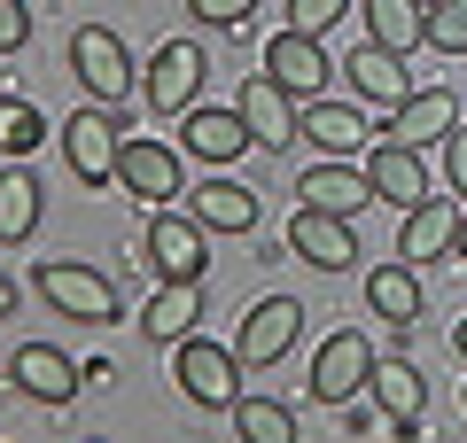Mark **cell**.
Instances as JSON below:
<instances>
[{"mask_svg": "<svg viewBox=\"0 0 467 443\" xmlns=\"http://www.w3.org/2000/svg\"><path fill=\"white\" fill-rule=\"evenodd\" d=\"M171 374H180V389L195 397L202 412H234L242 405V358H234V350H218V343H202V335H187L180 343V358H171Z\"/></svg>", "mask_w": 467, "mask_h": 443, "instance_id": "1", "label": "cell"}, {"mask_svg": "<svg viewBox=\"0 0 467 443\" xmlns=\"http://www.w3.org/2000/svg\"><path fill=\"white\" fill-rule=\"evenodd\" d=\"M39 295H47L63 319H86V327H109L117 319V288L101 273H86V264H63V257L39 264Z\"/></svg>", "mask_w": 467, "mask_h": 443, "instance_id": "2", "label": "cell"}, {"mask_svg": "<svg viewBox=\"0 0 467 443\" xmlns=\"http://www.w3.org/2000/svg\"><path fill=\"white\" fill-rule=\"evenodd\" d=\"M374 343L367 335H327L319 343V358H312V397L319 405H350L358 389H374Z\"/></svg>", "mask_w": 467, "mask_h": 443, "instance_id": "3", "label": "cell"}, {"mask_svg": "<svg viewBox=\"0 0 467 443\" xmlns=\"http://www.w3.org/2000/svg\"><path fill=\"white\" fill-rule=\"evenodd\" d=\"M265 78L281 86L288 101H319L327 94V47L312 32H273L265 39Z\"/></svg>", "mask_w": 467, "mask_h": 443, "instance_id": "4", "label": "cell"}, {"mask_svg": "<svg viewBox=\"0 0 467 443\" xmlns=\"http://www.w3.org/2000/svg\"><path fill=\"white\" fill-rule=\"evenodd\" d=\"M70 70L86 78V94H94V101H125V94H133V63H125V39L101 32V24H78V39H70Z\"/></svg>", "mask_w": 467, "mask_h": 443, "instance_id": "5", "label": "cell"}, {"mask_svg": "<svg viewBox=\"0 0 467 443\" xmlns=\"http://www.w3.org/2000/svg\"><path fill=\"white\" fill-rule=\"evenodd\" d=\"M296 327H304V304H296V295H265V304L242 319V343H234V358L250 366V374H265V366L281 358L288 343H296Z\"/></svg>", "mask_w": 467, "mask_h": 443, "instance_id": "6", "label": "cell"}, {"mask_svg": "<svg viewBox=\"0 0 467 443\" xmlns=\"http://www.w3.org/2000/svg\"><path fill=\"white\" fill-rule=\"evenodd\" d=\"M202 47L195 39H171V47H156V63H149V109H164V117H187L195 109V86H202Z\"/></svg>", "mask_w": 467, "mask_h": 443, "instance_id": "7", "label": "cell"}, {"mask_svg": "<svg viewBox=\"0 0 467 443\" xmlns=\"http://www.w3.org/2000/svg\"><path fill=\"white\" fill-rule=\"evenodd\" d=\"M117 148H125V132H117L109 117H94V109H78V117L63 125V156H70V171H78L86 187L117 180Z\"/></svg>", "mask_w": 467, "mask_h": 443, "instance_id": "8", "label": "cell"}, {"mask_svg": "<svg viewBox=\"0 0 467 443\" xmlns=\"http://www.w3.org/2000/svg\"><path fill=\"white\" fill-rule=\"evenodd\" d=\"M288 249H296L304 264H319V273H343V264H358L350 218H335V211H296V218H288Z\"/></svg>", "mask_w": 467, "mask_h": 443, "instance_id": "9", "label": "cell"}, {"mask_svg": "<svg viewBox=\"0 0 467 443\" xmlns=\"http://www.w3.org/2000/svg\"><path fill=\"white\" fill-rule=\"evenodd\" d=\"M451 125H460V101L436 86V94H405L398 109H389V132H382V140H389V148H413V156H420V148L444 140Z\"/></svg>", "mask_w": 467, "mask_h": 443, "instance_id": "10", "label": "cell"}, {"mask_svg": "<svg viewBox=\"0 0 467 443\" xmlns=\"http://www.w3.org/2000/svg\"><path fill=\"white\" fill-rule=\"evenodd\" d=\"M187 218H195L202 233H250V226H257V187H242V180H202L195 195H187Z\"/></svg>", "mask_w": 467, "mask_h": 443, "instance_id": "11", "label": "cell"}, {"mask_svg": "<svg viewBox=\"0 0 467 443\" xmlns=\"http://www.w3.org/2000/svg\"><path fill=\"white\" fill-rule=\"evenodd\" d=\"M117 187H133L140 202L180 195V156H171V148H156V140H133V132H125V148H117Z\"/></svg>", "mask_w": 467, "mask_h": 443, "instance_id": "12", "label": "cell"}, {"mask_svg": "<svg viewBox=\"0 0 467 443\" xmlns=\"http://www.w3.org/2000/svg\"><path fill=\"white\" fill-rule=\"evenodd\" d=\"M149 264L164 280H202V264H211V257H202V226H195V218H180V211H164L149 226Z\"/></svg>", "mask_w": 467, "mask_h": 443, "instance_id": "13", "label": "cell"}, {"mask_svg": "<svg viewBox=\"0 0 467 443\" xmlns=\"http://www.w3.org/2000/svg\"><path fill=\"white\" fill-rule=\"evenodd\" d=\"M367 187L382 202H398V211H420V202H429V171H420V156H413V148H389V140L367 156Z\"/></svg>", "mask_w": 467, "mask_h": 443, "instance_id": "14", "label": "cell"}, {"mask_svg": "<svg viewBox=\"0 0 467 443\" xmlns=\"http://www.w3.org/2000/svg\"><path fill=\"white\" fill-rule=\"evenodd\" d=\"M16 389H32L39 405H70V397H78V366L55 343H24L16 350Z\"/></svg>", "mask_w": 467, "mask_h": 443, "instance_id": "15", "label": "cell"}, {"mask_svg": "<svg viewBox=\"0 0 467 443\" xmlns=\"http://www.w3.org/2000/svg\"><path fill=\"white\" fill-rule=\"evenodd\" d=\"M250 140V125H242V109H187V156H202V164H234Z\"/></svg>", "mask_w": 467, "mask_h": 443, "instance_id": "16", "label": "cell"}, {"mask_svg": "<svg viewBox=\"0 0 467 443\" xmlns=\"http://www.w3.org/2000/svg\"><path fill=\"white\" fill-rule=\"evenodd\" d=\"M451 233H460L451 195H429L420 211H405V242H398V257H405V264H429V257H444V249H451Z\"/></svg>", "mask_w": 467, "mask_h": 443, "instance_id": "17", "label": "cell"}, {"mask_svg": "<svg viewBox=\"0 0 467 443\" xmlns=\"http://www.w3.org/2000/svg\"><path fill=\"white\" fill-rule=\"evenodd\" d=\"M296 195H304V211H335V218H350L358 202H374V187H367V171H343V164H312L296 180Z\"/></svg>", "mask_w": 467, "mask_h": 443, "instance_id": "18", "label": "cell"}, {"mask_svg": "<svg viewBox=\"0 0 467 443\" xmlns=\"http://www.w3.org/2000/svg\"><path fill=\"white\" fill-rule=\"evenodd\" d=\"M242 125H250V140H257V148L296 140V109H288V94H281L273 78H250V86H242Z\"/></svg>", "mask_w": 467, "mask_h": 443, "instance_id": "19", "label": "cell"}, {"mask_svg": "<svg viewBox=\"0 0 467 443\" xmlns=\"http://www.w3.org/2000/svg\"><path fill=\"white\" fill-rule=\"evenodd\" d=\"M367 32H374V47L413 55L420 39H429V8H420V0H367Z\"/></svg>", "mask_w": 467, "mask_h": 443, "instance_id": "20", "label": "cell"}, {"mask_svg": "<svg viewBox=\"0 0 467 443\" xmlns=\"http://www.w3.org/2000/svg\"><path fill=\"white\" fill-rule=\"evenodd\" d=\"M195 312H202V280H164V295L140 312V327H149L156 343H187V335H195Z\"/></svg>", "mask_w": 467, "mask_h": 443, "instance_id": "21", "label": "cell"}, {"mask_svg": "<svg viewBox=\"0 0 467 443\" xmlns=\"http://www.w3.org/2000/svg\"><path fill=\"white\" fill-rule=\"evenodd\" d=\"M296 132H304V140H319V148H327V156H350V148L367 140V117H358V109H343V101H327V94H319L312 109L296 117Z\"/></svg>", "mask_w": 467, "mask_h": 443, "instance_id": "22", "label": "cell"}, {"mask_svg": "<svg viewBox=\"0 0 467 443\" xmlns=\"http://www.w3.org/2000/svg\"><path fill=\"white\" fill-rule=\"evenodd\" d=\"M405 55H389V47H374V39H367V47H358V55H350V86H358V94H367V101H389V109H398V101L405 94H413V86H405Z\"/></svg>", "mask_w": 467, "mask_h": 443, "instance_id": "23", "label": "cell"}, {"mask_svg": "<svg viewBox=\"0 0 467 443\" xmlns=\"http://www.w3.org/2000/svg\"><path fill=\"white\" fill-rule=\"evenodd\" d=\"M367 304L389 319V327H413V319H420V280H413V264H382V273L367 280Z\"/></svg>", "mask_w": 467, "mask_h": 443, "instance_id": "24", "label": "cell"}, {"mask_svg": "<svg viewBox=\"0 0 467 443\" xmlns=\"http://www.w3.org/2000/svg\"><path fill=\"white\" fill-rule=\"evenodd\" d=\"M374 397H382V412H389L398 428H413L420 405H429V389H420V366H405V358L374 366Z\"/></svg>", "mask_w": 467, "mask_h": 443, "instance_id": "25", "label": "cell"}, {"mask_svg": "<svg viewBox=\"0 0 467 443\" xmlns=\"http://www.w3.org/2000/svg\"><path fill=\"white\" fill-rule=\"evenodd\" d=\"M234 428H242V443H296V412L273 405V397H250V389L234 405Z\"/></svg>", "mask_w": 467, "mask_h": 443, "instance_id": "26", "label": "cell"}, {"mask_svg": "<svg viewBox=\"0 0 467 443\" xmlns=\"http://www.w3.org/2000/svg\"><path fill=\"white\" fill-rule=\"evenodd\" d=\"M39 226V180L32 171H8L0 180V242H24Z\"/></svg>", "mask_w": 467, "mask_h": 443, "instance_id": "27", "label": "cell"}, {"mask_svg": "<svg viewBox=\"0 0 467 443\" xmlns=\"http://www.w3.org/2000/svg\"><path fill=\"white\" fill-rule=\"evenodd\" d=\"M39 140H47V117H39L32 101H16V94H0V148H8V156H32Z\"/></svg>", "mask_w": 467, "mask_h": 443, "instance_id": "28", "label": "cell"}, {"mask_svg": "<svg viewBox=\"0 0 467 443\" xmlns=\"http://www.w3.org/2000/svg\"><path fill=\"white\" fill-rule=\"evenodd\" d=\"M429 47L467 55V0H436V8H429Z\"/></svg>", "mask_w": 467, "mask_h": 443, "instance_id": "29", "label": "cell"}, {"mask_svg": "<svg viewBox=\"0 0 467 443\" xmlns=\"http://www.w3.org/2000/svg\"><path fill=\"white\" fill-rule=\"evenodd\" d=\"M343 8H350V0H288V32H312V39H319Z\"/></svg>", "mask_w": 467, "mask_h": 443, "instance_id": "30", "label": "cell"}, {"mask_svg": "<svg viewBox=\"0 0 467 443\" xmlns=\"http://www.w3.org/2000/svg\"><path fill=\"white\" fill-rule=\"evenodd\" d=\"M24 39H32V8L24 0H0V55H16Z\"/></svg>", "mask_w": 467, "mask_h": 443, "instance_id": "31", "label": "cell"}, {"mask_svg": "<svg viewBox=\"0 0 467 443\" xmlns=\"http://www.w3.org/2000/svg\"><path fill=\"white\" fill-rule=\"evenodd\" d=\"M444 164H451V195H467V125L444 132Z\"/></svg>", "mask_w": 467, "mask_h": 443, "instance_id": "32", "label": "cell"}, {"mask_svg": "<svg viewBox=\"0 0 467 443\" xmlns=\"http://www.w3.org/2000/svg\"><path fill=\"white\" fill-rule=\"evenodd\" d=\"M187 8H195L202 24H242V16L257 8V0H187Z\"/></svg>", "mask_w": 467, "mask_h": 443, "instance_id": "33", "label": "cell"}, {"mask_svg": "<svg viewBox=\"0 0 467 443\" xmlns=\"http://www.w3.org/2000/svg\"><path fill=\"white\" fill-rule=\"evenodd\" d=\"M451 249H460V257H467V211H460V233H451Z\"/></svg>", "mask_w": 467, "mask_h": 443, "instance_id": "34", "label": "cell"}, {"mask_svg": "<svg viewBox=\"0 0 467 443\" xmlns=\"http://www.w3.org/2000/svg\"><path fill=\"white\" fill-rule=\"evenodd\" d=\"M451 343H460V358H467V319H460V327H451Z\"/></svg>", "mask_w": 467, "mask_h": 443, "instance_id": "35", "label": "cell"}, {"mask_svg": "<svg viewBox=\"0 0 467 443\" xmlns=\"http://www.w3.org/2000/svg\"><path fill=\"white\" fill-rule=\"evenodd\" d=\"M8 304H16V288H8V280H0V312H8Z\"/></svg>", "mask_w": 467, "mask_h": 443, "instance_id": "36", "label": "cell"}, {"mask_svg": "<svg viewBox=\"0 0 467 443\" xmlns=\"http://www.w3.org/2000/svg\"><path fill=\"white\" fill-rule=\"evenodd\" d=\"M420 8H436V0H420Z\"/></svg>", "mask_w": 467, "mask_h": 443, "instance_id": "37", "label": "cell"}]
</instances>
